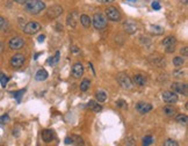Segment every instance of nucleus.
Listing matches in <instances>:
<instances>
[{
	"label": "nucleus",
	"mask_w": 188,
	"mask_h": 146,
	"mask_svg": "<svg viewBox=\"0 0 188 146\" xmlns=\"http://www.w3.org/2000/svg\"><path fill=\"white\" fill-rule=\"evenodd\" d=\"M24 10H27L29 14H40L42 10H45V4L41 0H27L24 4Z\"/></svg>",
	"instance_id": "nucleus-1"
},
{
	"label": "nucleus",
	"mask_w": 188,
	"mask_h": 146,
	"mask_svg": "<svg viewBox=\"0 0 188 146\" xmlns=\"http://www.w3.org/2000/svg\"><path fill=\"white\" fill-rule=\"evenodd\" d=\"M92 23H93V27L98 30H102L107 27L108 24V21H107V18L106 15L103 13H95L93 15V19H92Z\"/></svg>",
	"instance_id": "nucleus-2"
},
{
	"label": "nucleus",
	"mask_w": 188,
	"mask_h": 146,
	"mask_svg": "<svg viewBox=\"0 0 188 146\" xmlns=\"http://www.w3.org/2000/svg\"><path fill=\"white\" fill-rule=\"evenodd\" d=\"M116 79H117V82L120 84L121 87L124 88V90H130L131 87H132V81H131V79L129 78V76L125 74V73L117 74Z\"/></svg>",
	"instance_id": "nucleus-3"
},
{
	"label": "nucleus",
	"mask_w": 188,
	"mask_h": 146,
	"mask_svg": "<svg viewBox=\"0 0 188 146\" xmlns=\"http://www.w3.org/2000/svg\"><path fill=\"white\" fill-rule=\"evenodd\" d=\"M41 30V24L35 21H30L23 27V33L27 35H34V34L39 33Z\"/></svg>",
	"instance_id": "nucleus-4"
},
{
	"label": "nucleus",
	"mask_w": 188,
	"mask_h": 146,
	"mask_svg": "<svg viewBox=\"0 0 188 146\" xmlns=\"http://www.w3.org/2000/svg\"><path fill=\"white\" fill-rule=\"evenodd\" d=\"M63 13V7L59 5H52L50 6L47 10V16H48L50 20L57 19L58 16H61Z\"/></svg>",
	"instance_id": "nucleus-5"
},
{
	"label": "nucleus",
	"mask_w": 188,
	"mask_h": 146,
	"mask_svg": "<svg viewBox=\"0 0 188 146\" xmlns=\"http://www.w3.org/2000/svg\"><path fill=\"white\" fill-rule=\"evenodd\" d=\"M106 18L109 19L111 21H114V22H117L121 20V13L120 10H117L116 7H108L106 10Z\"/></svg>",
	"instance_id": "nucleus-6"
},
{
	"label": "nucleus",
	"mask_w": 188,
	"mask_h": 146,
	"mask_svg": "<svg viewBox=\"0 0 188 146\" xmlns=\"http://www.w3.org/2000/svg\"><path fill=\"white\" fill-rule=\"evenodd\" d=\"M79 19H80L79 13H78L77 10H72L71 13H69L68 18H66V23H68L71 28H76L78 22H79Z\"/></svg>",
	"instance_id": "nucleus-7"
},
{
	"label": "nucleus",
	"mask_w": 188,
	"mask_h": 146,
	"mask_svg": "<svg viewBox=\"0 0 188 146\" xmlns=\"http://www.w3.org/2000/svg\"><path fill=\"white\" fill-rule=\"evenodd\" d=\"M172 92H174L175 94H183L185 96H187V85L182 84V82H173L171 86Z\"/></svg>",
	"instance_id": "nucleus-8"
},
{
	"label": "nucleus",
	"mask_w": 188,
	"mask_h": 146,
	"mask_svg": "<svg viewBox=\"0 0 188 146\" xmlns=\"http://www.w3.org/2000/svg\"><path fill=\"white\" fill-rule=\"evenodd\" d=\"M8 45H10V49H12V50H20L24 45L23 38L19 37V36L10 38V42H8Z\"/></svg>",
	"instance_id": "nucleus-9"
},
{
	"label": "nucleus",
	"mask_w": 188,
	"mask_h": 146,
	"mask_svg": "<svg viewBox=\"0 0 188 146\" xmlns=\"http://www.w3.org/2000/svg\"><path fill=\"white\" fill-rule=\"evenodd\" d=\"M24 60H26V58H24L23 55L15 53L14 56L10 58V65L13 66L14 69H19V67H21L24 64Z\"/></svg>",
	"instance_id": "nucleus-10"
},
{
	"label": "nucleus",
	"mask_w": 188,
	"mask_h": 146,
	"mask_svg": "<svg viewBox=\"0 0 188 146\" xmlns=\"http://www.w3.org/2000/svg\"><path fill=\"white\" fill-rule=\"evenodd\" d=\"M161 98L164 100L166 103H175L178 102V95L175 94L172 90H167V92H164Z\"/></svg>",
	"instance_id": "nucleus-11"
},
{
	"label": "nucleus",
	"mask_w": 188,
	"mask_h": 146,
	"mask_svg": "<svg viewBox=\"0 0 188 146\" xmlns=\"http://www.w3.org/2000/svg\"><path fill=\"white\" fill-rule=\"evenodd\" d=\"M136 110L138 111L140 114H148L149 111L152 110V106L148 102H138V103L136 104Z\"/></svg>",
	"instance_id": "nucleus-12"
},
{
	"label": "nucleus",
	"mask_w": 188,
	"mask_h": 146,
	"mask_svg": "<svg viewBox=\"0 0 188 146\" xmlns=\"http://www.w3.org/2000/svg\"><path fill=\"white\" fill-rule=\"evenodd\" d=\"M84 74V66L81 63H76L72 67V76L74 78H80Z\"/></svg>",
	"instance_id": "nucleus-13"
},
{
	"label": "nucleus",
	"mask_w": 188,
	"mask_h": 146,
	"mask_svg": "<svg viewBox=\"0 0 188 146\" xmlns=\"http://www.w3.org/2000/svg\"><path fill=\"white\" fill-rule=\"evenodd\" d=\"M53 138H55V132L52 130H43L42 131V139H43L45 143H50V141L53 140Z\"/></svg>",
	"instance_id": "nucleus-14"
},
{
	"label": "nucleus",
	"mask_w": 188,
	"mask_h": 146,
	"mask_svg": "<svg viewBox=\"0 0 188 146\" xmlns=\"http://www.w3.org/2000/svg\"><path fill=\"white\" fill-rule=\"evenodd\" d=\"M131 81H132L135 85H138V86H145V84H146V79H145V77L142 76V74H136V76H134V78H132Z\"/></svg>",
	"instance_id": "nucleus-15"
},
{
	"label": "nucleus",
	"mask_w": 188,
	"mask_h": 146,
	"mask_svg": "<svg viewBox=\"0 0 188 146\" xmlns=\"http://www.w3.org/2000/svg\"><path fill=\"white\" fill-rule=\"evenodd\" d=\"M35 79L37 81H44L48 79V72L43 69H41L36 72V74H35Z\"/></svg>",
	"instance_id": "nucleus-16"
},
{
	"label": "nucleus",
	"mask_w": 188,
	"mask_h": 146,
	"mask_svg": "<svg viewBox=\"0 0 188 146\" xmlns=\"http://www.w3.org/2000/svg\"><path fill=\"white\" fill-rule=\"evenodd\" d=\"M87 107L91 109L92 111H94V113H99V111H101V110H102L101 104H99L98 102L93 101V100H91V101L87 103Z\"/></svg>",
	"instance_id": "nucleus-17"
},
{
	"label": "nucleus",
	"mask_w": 188,
	"mask_h": 146,
	"mask_svg": "<svg viewBox=\"0 0 188 146\" xmlns=\"http://www.w3.org/2000/svg\"><path fill=\"white\" fill-rule=\"evenodd\" d=\"M123 28H124L125 33L128 34H134L137 31V26L135 23H132V22H125L123 24Z\"/></svg>",
	"instance_id": "nucleus-18"
},
{
	"label": "nucleus",
	"mask_w": 188,
	"mask_h": 146,
	"mask_svg": "<svg viewBox=\"0 0 188 146\" xmlns=\"http://www.w3.org/2000/svg\"><path fill=\"white\" fill-rule=\"evenodd\" d=\"M79 21H80V23L85 27V28H88V27H91L92 24V19L88 16V15L86 14H82L80 15V19H79Z\"/></svg>",
	"instance_id": "nucleus-19"
},
{
	"label": "nucleus",
	"mask_w": 188,
	"mask_h": 146,
	"mask_svg": "<svg viewBox=\"0 0 188 146\" xmlns=\"http://www.w3.org/2000/svg\"><path fill=\"white\" fill-rule=\"evenodd\" d=\"M163 44H164L165 47H172V45L175 47V44H177V38L173 37V36H167V37L163 41Z\"/></svg>",
	"instance_id": "nucleus-20"
},
{
	"label": "nucleus",
	"mask_w": 188,
	"mask_h": 146,
	"mask_svg": "<svg viewBox=\"0 0 188 146\" xmlns=\"http://www.w3.org/2000/svg\"><path fill=\"white\" fill-rule=\"evenodd\" d=\"M150 31L154 34V35H161V34L164 33V29L160 26H151L150 27Z\"/></svg>",
	"instance_id": "nucleus-21"
},
{
	"label": "nucleus",
	"mask_w": 188,
	"mask_h": 146,
	"mask_svg": "<svg viewBox=\"0 0 188 146\" xmlns=\"http://www.w3.org/2000/svg\"><path fill=\"white\" fill-rule=\"evenodd\" d=\"M163 111H164L166 116H172L175 113V109H174L173 106H165L164 108H163Z\"/></svg>",
	"instance_id": "nucleus-22"
},
{
	"label": "nucleus",
	"mask_w": 188,
	"mask_h": 146,
	"mask_svg": "<svg viewBox=\"0 0 188 146\" xmlns=\"http://www.w3.org/2000/svg\"><path fill=\"white\" fill-rule=\"evenodd\" d=\"M183 63H185V59H183L182 57L178 56L173 58V65L175 66V67H178V69L183 65Z\"/></svg>",
	"instance_id": "nucleus-23"
},
{
	"label": "nucleus",
	"mask_w": 188,
	"mask_h": 146,
	"mask_svg": "<svg viewBox=\"0 0 188 146\" xmlns=\"http://www.w3.org/2000/svg\"><path fill=\"white\" fill-rule=\"evenodd\" d=\"M177 122L180 123V124H183V125H187V123H188V117H187V115H182V114H180V115H178L177 116Z\"/></svg>",
	"instance_id": "nucleus-24"
},
{
	"label": "nucleus",
	"mask_w": 188,
	"mask_h": 146,
	"mask_svg": "<svg viewBox=\"0 0 188 146\" xmlns=\"http://www.w3.org/2000/svg\"><path fill=\"white\" fill-rule=\"evenodd\" d=\"M90 86H91V81L88 80V79H84V80L81 81V84H80V90L86 92V90L90 88Z\"/></svg>",
	"instance_id": "nucleus-25"
},
{
	"label": "nucleus",
	"mask_w": 188,
	"mask_h": 146,
	"mask_svg": "<svg viewBox=\"0 0 188 146\" xmlns=\"http://www.w3.org/2000/svg\"><path fill=\"white\" fill-rule=\"evenodd\" d=\"M97 100L98 102H105L107 100V94L105 93V92H98L97 93Z\"/></svg>",
	"instance_id": "nucleus-26"
},
{
	"label": "nucleus",
	"mask_w": 188,
	"mask_h": 146,
	"mask_svg": "<svg viewBox=\"0 0 188 146\" xmlns=\"http://www.w3.org/2000/svg\"><path fill=\"white\" fill-rule=\"evenodd\" d=\"M59 56H61V52L57 51L55 56L51 57V58L49 59V64H50V65H55V64H57L58 60H59Z\"/></svg>",
	"instance_id": "nucleus-27"
},
{
	"label": "nucleus",
	"mask_w": 188,
	"mask_h": 146,
	"mask_svg": "<svg viewBox=\"0 0 188 146\" xmlns=\"http://www.w3.org/2000/svg\"><path fill=\"white\" fill-rule=\"evenodd\" d=\"M8 80H10V78H8V77H6L4 73H0V84H1L2 87H6Z\"/></svg>",
	"instance_id": "nucleus-28"
},
{
	"label": "nucleus",
	"mask_w": 188,
	"mask_h": 146,
	"mask_svg": "<svg viewBox=\"0 0 188 146\" xmlns=\"http://www.w3.org/2000/svg\"><path fill=\"white\" fill-rule=\"evenodd\" d=\"M153 143V137L152 136H146L143 139V146H149V145H151Z\"/></svg>",
	"instance_id": "nucleus-29"
},
{
	"label": "nucleus",
	"mask_w": 188,
	"mask_h": 146,
	"mask_svg": "<svg viewBox=\"0 0 188 146\" xmlns=\"http://www.w3.org/2000/svg\"><path fill=\"white\" fill-rule=\"evenodd\" d=\"M164 146H179V143L174 139H166L164 141Z\"/></svg>",
	"instance_id": "nucleus-30"
},
{
	"label": "nucleus",
	"mask_w": 188,
	"mask_h": 146,
	"mask_svg": "<svg viewBox=\"0 0 188 146\" xmlns=\"http://www.w3.org/2000/svg\"><path fill=\"white\" fill-rule=\"evenodd\" d=\"M10 121V118L8 115H2L0 116V124H7Z\"/></svg>",
	"instance_id": "nucleus-31"
},
{
	"label": "nucleus",
	"mask_w": 188,
	"mask_h": 146,
	"mask_svg": "<svg viewBox=\"0 0 188 146\" xmlns=\"http://www.w3.org/2000/svg\"><path fill=\"white\" fill-rule=\"evenodd\" d=\"M22 93H24V90H19V92H16V93H13V96H15V98H18V101H19V102H20V98L22 96Z\"/></svg>",
	"instance_id": "nucleus-32"
},
{
	"label": "nucleus",
	"mask_w": 188,
	"mask_h": 146,
	"mask_svg": "<svg viewBox=\"0 0 188 146\" xmlns=\"http://www.w3.org/2000/svg\"><path fill=\"white\" fill-rule=\"evenodd\" d=\"M151 6H152V8H153L154 10H160V4L158 2V1H153Z\"/></svg>",
	"instance_id": "nucleus-33"
},
{
	"label": "nucleus",
	"mask_w": 188,
	"mask_h": 146,
	"mask_svg": "<svg viewBox=\"0 0 188 146\" xmlns=\"http://www.w3.org/2000/svg\"><path fill=\"white\" fill-rule=\"evenodd\" d=\"M181 53H182L183 57H187L188 56V47H183L181 49Z\"/></svg>",
	"instance_id": "nucleus-34"
},
{
	"label": "nucleus",
	"mask_w": 188,
	"mask_h": 146,
	"mask_svg": "<svg viewBox=\"0 0 188 146\" xmlns=\"http://www.w3.org/2000/svg\"><path fill=\"white\" fill-rule=\"evenodd\" d=\"M174 50H175L174 45H172V47H166V52H167V53H171V52H173Z\"/></svg>",
	"instance_id": "nucleus-35"
},
{
	"label": "nucleus",
	"mask_w": 188,
	"mask_h": 146,
	"mask_svg": "<svg viewBox=\"0 0 188 146\" xmlns=\"http://www.w3.org/2000/svg\"><path fill=\"white\" fill-rule=\"evenodd\" d=\"M125 146H135V143L132 140V138H130L129 140H127V145Z\"/></svg>",
	"instance_id": "nucleus-36"
},
{
	"label": "nucleus",
	"mask_w": 188,
	"mask_h": 146,
	"mask_svg": "<svg viewBox=\"0 0 188 146\" xmlns=\"http://www.w3.org/2000/svg\"><path fill=\"white\" fill-rule=\"evenodd\" d=\"M124 101L123 100H119L117 102H116V104H117V107H124Z\"/></svg>",
	"instance_id": "nucleus-37"
},
{
	"label": "nucleus",
	"mask_w": 188,
	"mask_h": 146,
	"mask_svg": "<svg viewBox=\"0 0 188 146\" xmlns=\"http://www.w3.org/2000/svg\"><path fill=\"white\" fill-rule=\"evenodd\" d=\"M4 26H5V19L2 16H0V29L2 28Z\"/></svg>",
	"instance_id": "nucleus-38"
},
{
	"label": "nucleus",
	"mask_w": 188,
	"mask_h": 146,
	"mask_svg": "<svg viewBox=\"0 0 188 146\" xmlns=\"http://www.w3.org/2000/svg\"><path fill=\"white\" fill-rule=\"evenodd\" d=\"M44 40H45V36H44V35H40L39 37H37V41H39L40 43L44 42Z\"/></svg>",
	"instance_id": "nucleus-39"
},
{
	"label": "nucleus",
	"mask_w": 188,
	"mask_h": 146,
	"mask_svg": "<svg viewBox=\"0 0 188 146\" xmlns=\"http://www.w3.org/2000/svg\"><path fill=\"white\" fill-rule=\"evenodd\" d=\"M100 2H102V4H111L113 1H115V0H99Z\"/></svg>",
	"instance_id": "nucleus-40"
},
{
	"label": "nucleus",
	"mask_w": 188,
	"mask_h": 146,
	"mask_svg": "<svg viewBox=\"0 0 188 146\" xmlns=\"http://www.w3.org/2000/svg\"><path fill=\"white\" fill-rule=\"evenodd\" d=\"M14 1L16 2V4H20V5H24L27 0H14Z\"/></svg>",
	"instance_id": "nucleus-41"
},
{
	"label": "nucleus",
	"mask_w": 188,
	"mask_h": 146,
	"mask_svg": "<svg viewBox=\"0 0 188 146\" xmlns=\"http://www.w3.org/2000/svg\"><path fill=\"white\" fill-rule=\"evenodd\" d=\"M72 138H70V137H68V138H65V144H71V143H72Z\"/></svg>",
	"instance_id": "nucleus-42"
},
{
	"label": "nucleus",
	"mask_w": 188,
	"mask_h": 146,
	"mask_svg": "<svg viewBox=\"0 0 188 146\" xmlns=\"http://www.w3.org/2000/svg\"><path fill=\"white\" fill-rule=\"evenodd\" d=\"M2 47H4V45H2V44H1V43H0V52L2 51Z\"/></svg>",
	"instance_id": "nucleus-43"
},
{
	"label": "nucleus",
	"mask_w": 188,
	"mask_h": 146,
	"mask_svg": "<svg viewBox=\"0 0 188 146\" xmlns=\"http://www.w3.org/2000/svg\"><path fill=\"white\" fill-rule=\"evenodd\" d=\"M128 1H129V0H128Z\"/></svg>",
	"instance_id": "nucleus-44"
}]
</instances>
